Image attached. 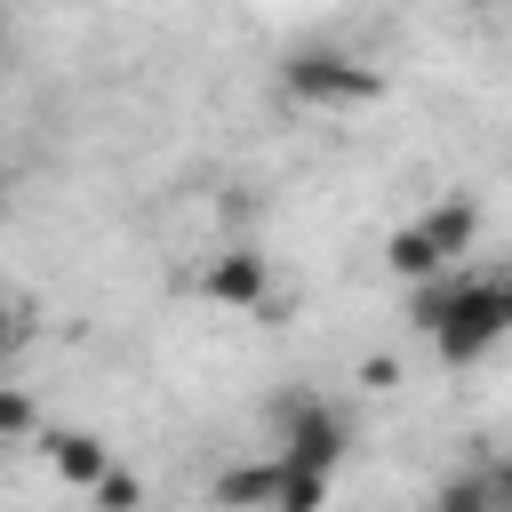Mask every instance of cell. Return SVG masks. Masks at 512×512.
<instances>
[{
    "mask_svg": "<svg viewBox=\"0 0 512 512\" xmlns=\"http://www.w3.org/2000/svg\"><path fill=\"white\" fill-rule=\"evenodd\" d=\"M504 336H512V288H504L496 272H456V280H448V304H440V320H432V352H440L448 368H472V360H488Z\"/></svg>",
    "mask_w": 512,
    "mask_h": 512,
    "instance_id": "cell-1",
    "label": "cell"
},
{
    "mask_svg": "<svg viewBox=\"0 0 512 512\" xmlns=\"http://www.w3.org/2000/svg\"><path fill=\"white\" fill-rule=\"evenodd\" d=\"M280 88L296 104H312V112H360V104L384 96V72L360 64V56H344V48H296L280 64Z\"/></svg>",
    "mask_w": 512,
    "mask_h": 512,
    "instance_id": "cell-2",
    "label": "cell"
},
{
    "mask_svg": "<svg viewBox=\"0 0 512 512\" xmlns=\"http://www.w3.org/2000/svg\"><path fill=\"white\" fill-rule=\"evenodd\" d=\"M344 448H352V424H344V408H328V400H288V408H280V448H272V464L336 480Z\"/></svg>",
    "mask_w": 512,
    "mask_h": 512,
    "instance_id": "cell-3",
    "label": "cell"
},
{
    "mask_svg": "<svg viewBox=\"0 0 512 512\" xmlns=\"http://www.w3.org/2000/svg\"><path fill=\"white\" fill-rule=\"evenodd\" d=\"M200 304H224V312H248V320H280L272 256H256V248H224V256L200 272Z\"/></svg>",
    "mask_w": 512,
    "mask_h": 512,
    "instance_id": "cell-4",
    "label": "cell"
},
{
    "mask_svg": "<svg viewBox=\"0 0 512 512\" xmlns=\"http://www.w3.org/2000/svg\"><path fill=\"white\" fill-rule=\"evenodd\" d=\"M416 240L456 272V256H472V240H480V208H472L464 192H456V200H432V208L416 216Z\"/></svg>",
    "mask_w": 512,
    "mask_h": 512,
    "instance_id": "cell-5",
    "label": "cell"
},
{
    "mask_svg": "<svg viewBox=\"0 0 512 512\" xmlns=\"http://www.w3.org/2000/svg\"><path fill=\"white\" fill-rule=\"evenodd\" d=\"M104 464H112L104 432H88V424H64V432H48V472H56L64 488H96V480H104Z\"/></svg>",
    "mask_w": 512,
    "mask_h": 512,
    "instance_id": "cell-6",
    "label": "cell"
},
{
    "mask_svg": "<svg viewBox=\"0 0 512 512\" xmlns=\"http://www.w3.org/2000/svg\"><path fill=\"white\" fill-rule=\"evenodd\" d=\"M272 488H280V464L272 456H240L216 472V512H272Z\"/></svg>",
    "mask_w": 512,
    "mask_h": 512,
    "instance_id": "cell-7",
    "label": "cell"
},
{
    "mask_svg": "<svg viewBox=\"0 0 512 512\" xmlns=\"http://www.w3.org/2000/svg\"><path fill=\"white\" fill-rule=\"evenodd\" d=\"M504 504H512V480H504V464H488V472H456V480H440L424 512H504Z\"/></svg>",
    "mask_w": 512,
    "mask_h": 512,
    "instance_id": "cell-8",
    "label": "cell"
},
{
    "mask_svg": "<svg viewBox=\"0 0 512 512\" xmlns=\"http://www.w3.org/2000/svg\"><path fill=\"white\" fill-rule=\"evenodd\" d=\"M384 264H392V280H408V288H424V280H440V272H448V264L416 240V224H400V232L384 240Z\"/></svg>",
    "mask_w": 512,
    "mask_h": 512,
    "instance_id": "cell-9",
    "label": "cell"
},
{
    "mask_svg": "<svg viewBox=\"0 0 512 512\" xmlns=\"http://www.w3.org/2000/svg\"><path fill=\"white\" fill-rule=\"evenodd\" d=\"M272 512H328V480H320V472H288V464H280Z\"/></svg>",
    "mask_w": 512,
    "mask_h": 512,
    "instance_id": "cell-10",
    "label": "cell"
},
{
    "mask_svg": "<svg viewBox=\"0 0 512 512\" xmlns=\"http://www.w3.org/2000/svg\"><path fill=\"white\" fill-rule=\"evenodd\" d=\"M88 504H96V512H136V504H144V480H136L128 464H104V480L88 488Z\"/></svg>",
    "mask_w": 512,
    "mask_h": 512,
    "instance_id": "cell-11",
    "label": "cell"
},
{
    "mask_svg": "<svg viewBox=\"0 0 512 512\" xmlns=\"http://www.w3.org/2000/svg\"><path fill=\"white\" fill-rule=\"evenodd\" d=\"M40 424V408H32V392H16V384H0V440H24Z\"/></svg>",
    "mask_w": 512,
    "mask_h": 512,
    "instance_id": "cell-12",
    "label": "cell"
},
{
    "mask_svg": "<svg viewBox=\"0 0 512 512\" xmlns=\"http://www.w3.org/2000/svg\"><path fill=\"white\" fill-rule=\"evenodd\" d=\"M16 344H24V296L0 288V352H16Z\"/></svg>",
    "mask_w": 512,
    "mask_h": 512,
    "instance_id": "cell-13",
    "label": "cell"
},
{
    "mask_svg": "<svg viewBox=\"0 0 512 512\" xmlns=\"http://www.w3.org/2000/svg\"><path fill=\"white\" fill-rule=\"evenodd\" d=\"M360 384H376V392L400 384V360H360Z\"/></svg>",
    "mask_w": 512,
    "mask_h": 512,
    "instance_id": "cell-14",
    "label": "cell"
},
{
    "mask_svg": "<svg viewBox=\"0 0 512 512\" xmlns=\"http://www.w3.org/2000/svg\"><path fill=\"white\" fill-rule=\"evenodd\" d=\"M0 200H8V160H0Z\"/></svg>",
    "mask_w": 512,
    "mask_h": 512,
    "instance_id": "cell-15",
    "label": "cell"
},
{
    "mask_svg": "<svg viewBox=\"0 0 512 512\" xmlns=\"http://www.w3.org/2000/svg\"><path fill=\"white\" fill-rule=\"evenodd\" d=\"M0 32H8V16H0Z\"/></svg>",
    "mask_w": 512,
    "mask_h": 512,
    "instance_id": "cell-16",
    "label": "cell"
}]
</instances>
